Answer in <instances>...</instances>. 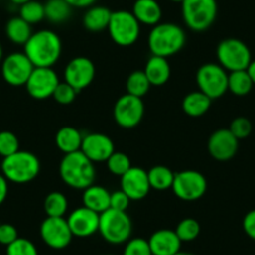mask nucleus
Here are the masks:
<instances>
[{
	"instance_id": "42",
	"label": "nucleus",
	"mask_w": 255,
	"mask_h": 255,
	"mask_svg": "<svg viewBox=\"0 0 255 255\" xmlns=\"http://www.w3.org/2000/svg\"><path fill=\"white\" fill-rule=\"evenodd\" d=\"M18 238V230L13 224H8V223L0 224V244L8 247L11 243L15 242Z\"/></svg>"
},
{
	"instance_id": "50",
	"label": "nucleus",
	"mask_w": 255,
	"mask_h": 255,
	"mask_svg": "<svg viewBox=\"0 0 255 255\" xmlns=\"http://www.w3.org/2000/svg\"><path fill=\"white\" fill-rule=\"evenodd\" d=\"M170 1H173V3H183L184 0H170Z\"/></svg>"
},
{
	"instance_id": "34",
	"label": "nucleus",
	"mask_w": 255,
	"mask_h": 255,
	"mask_svg": "<svg viewBox=\"0 0 255 255\" xmlns=\"http://www.w3.org/2000/svg\"><path fill=\"white\" fill-rule=\"evenodd\" d=\"M19 16L24 19L26 23L30 24V25L40 23L43 19H45L44 4H41L40 1H36V0H30V1L20 6Z\"/></svg>"
},
{
	"instance_id": "13",
	"label": "nucleus",
	"mask_w": 255,
	"mask_h": 255,
	"mask_svg": "<svg viewBox=\"0 0 255 255\" xmlns=\"http://www.w3.org/2000/svg\"><path fill=\"white\" fill-rule=\"evenodd\" d=\"M34 65L25 53H11L1 61V75L9 85H25L34 70Z\"/></svg>"
},
{
	"instance_id": "35",
	"label": "nucleus",
	"mask_w": 255,
	"mask_h": 255,
	"mask_svg": "<svg viewBox=\"0 0 255 255\" xmlns=\"http://www.w3.org/2000/svg\"><path fill=\"white\" fill-rule=\"evenodd\" d=\"M107 166L108 170L113 175L122 178L133 165H131L130 159H129L127 154L122 153V151H114L107 160Z\"/></svg>"
},
{
	"instance_id": "23",
	"label": "nucleus",
	"mask_w": 255,
	"mask_h": 255,
	"mask_svg": "<svg viewBox=\"0 0 255 255\" xmlns=\"http://www.w3.org/2000/svg\"><path fill=\"white\" fill-rule=\"evenodd\" d=\"M131 13L139 23L149 26L160 23L163 16L161 6L156 0H135Z\"/></svg>"
},
{
	"instance_id": "37",
	"label": "nucleus",
	"mask_w": 255,
	"mask_h": 255,
	"mask_svg": "<svg viewBox=\"0 0 255 255\" xmlns=\"http://www.w3.org/2000/svg\"><path fill=\"white\" fill-rule=\"evenodd\" d=\"M19 150H20V143L18 136L9 130L0 131V155L6 158Z\"/></svg>"
},
{
	"instance_id": "7",
	"label": "nucleus",
	"mask_w": 255,
	"mask_h": 255,
	"mask_svg": "<svg viewBox=\"0 0 255 255\" xmlns=\"http://www.w3.org/2000/svg\"><path fill=\"white\" fill-rule=\"evenodd\" d=\"M218 64L227 72L247 70L252 63V53L244 41L237 38H227L217 46Z\"/></svg>"
},
{
	"instance_id": "6",
	"label": "nucleus",
	"mask_w": 255,
	"mask_h": 255,
	"mask_svg": "<svg viewBox=\"0 0 255 255\" xmlns=\"http://www.w3.org/2000/svg\"><path fill=\"white\" fill-rule=\"evenodd\" d=\"M181 15L190 30H208L218 16L217 0H184L181 3Z\"/></svg>"
},
{
	"instance_id": "17",
	"label": "nucleus",
	"mask_w": 255,
	"mask_h": 255,
	"mask_svg": "<svg viewBox=\"0 0 255 255\" xmlns=\"http://www.w3.org/2000/svg\"><path fill=\"white\" fill-rule=\"evenodd\" d=\"M80 151L93 163H107L115 151L112 138L102 133H90L83 136Z\"/></svg>"
},
{
	"instance_id": "3",
	"label": "nucleus",
	"mask_w": 255,
	"mask_h": 255,
	"mask_svg": "<svg viewBox=\"0 0 255 255\" xmlns=\"http://www.w3.org/2000/svg\"><path fill=\"white\" fill-rule=\"evenodd\" d=\"M185 43V31L174 23H159L149 33L148 46L151 55L168 59L179 53Z\"/></svg>"
},
{
	"instance_id": "49",
	"label": "nucleus",
	"mask_w": 255,
	"mask_h": 255,
	"mask_svg": "<svg viewBox=\"0 0 255 255\" xmlns=\"http://www.w3.org/2000/svg\"><path fill=\"white\" fill-rule=\"evenodd\" d=\"M3 61V48H1V44H0V63Z\"/></svg>"
},
{
	"instance_id": "11",
	"label": "nucleus",
	"mask_w": 255,
	"mask_h": 255,
	"mask_svg": "<svg viewBox=\"0 0 255 255\" xmlns=\"http://www.w3.org/2000/svg\"><path fill=\"white\" fill-rule=\"evenodd\" d=\"M144 102L141 98L124 94L117 100L113 109V117L115 123L124 129H133L143 120Z\"/></svg>"
},
{
	"instance_id": "43",
	"label": "nucleus",
	"mask_w": 255,
	"mask_h": 255,
	"mask_svg": "<svg viewBox=\"0 0 255 255\" xmlns=\"http://www.w3.org/2000/svg\"><path fill=\"white\" fill-rule=\"evenodd\" d=\"M243 230L250 239L255 240V209L248 212L243 218Z\"/></svg>"
},
{
	"instance_id": "41",
	"label": "nucleus",
	"mask_w": 255,
	"mask_h": 255,
	"mask_svg": "<svg viewBox=\"0 0 255 255\" xmlns=\"http://www.w3.org/2000/svg\"><path fill=\"white\" fill-rule=\"evenodd\" d=\"M130 202L131 200L129 199V197L125 194L122 189L113 191L112 194H110V208L112 209L119 210V212H127Z\"/></svg>"
},
{
	"instance_id": "47",
	"label": "nucleus",
	"mask_w": 255,
	"mask_h": 255,
	"mask_svg": "<svg viewBox=\"0 0 255 255\" xmlns=\"http://www.w3.org/2000/svg\"><path fill=\"white\" fill-rule=\"evenodd\" d=\"M10 1L13 4H15V5L21 6V5H23V4H25V3H28V1H30V0H10Z\"/></svg>"
},
{
	"instance_id": "2",
	"label": "nucleus",
	"mask_w": 255,
	"mask_h": 255,
	"mask_svg": "<svg viewBox=\"0 0 255 255\" xmlns=\"http://www.w3.org/2000/svg\"><path fill=\"white\" fill-rule=\"evenodd\" d=\"M59 174L68 186L78 190H84L93 185L97 176L94 163L80 150L64 155L59 165Z\"/></svg>"
},
{
	"instance_id": "8",
	"label": "nucleus",
	"mask_w": 255,
	"mask_h": 255,
	"mask_svg": "<svg viewBox=\"0 0 255 255\" xmlns=\"http://www.w3.org/2000/svg\"><path fill=\"white\" fill-rule=\"evenodd\" d=\"M140 25L131 11L117 10L112 13L108 31L115 44L130 46L135 44L140 36Z\"/></svg>"
},
{
	"instance_id": "20",
	"label": "nucleus",
	"mask_w": 255,
	"mask_h": 255,
	"mask_svg": "<svg viewBox=\"0 0 255 255\" xmlns=\"http://www.w3.org/2000/svg\"><path fill=\"white\" fill-rule=\"evenodd\" d=\"M153 255H175L181 250V240L175 230L159 229L148 239Z\"/></svg>"
},
{
	"instance_id": "36",
	"label": "nucleus",
	"mask_w": 255,
	"mask_h": 255,
	"mask_svg": "<svg viewBox=\"0 0 255 255\" xmlns=\"http://www.w3.org/2000/svg\"><path fill=\"white\" fill-rule=\"evenodd\" d=\"M6 255H39V252L31 240L19 237L6 247Z\"/></svg>"
},
{
	"instance_id": "12",
	"label": "nucleus",
	"mask_w": 255,
	"mask_h": 255,
	"mask_svg": "<svg viewBox=\"0 0 255 255\" xmlns=\"http://www.w3.org/2000/svg\"><path fill=\"white\" fill-rule=\"evenodd\" d=\"M40 238L44 244L54 250H63L70 245L73 233L67 218L46 217L40 225Z\"/></svg>"
},
{
	"instance_id": "1",
	"label": "nucleus",
	"mask_w": 255,
	"mask_h": 255,
	"mask_svg": "<svg viewBox=\"0 0 255 255\" xmlns=\"http://www.w3.org/2000/svg\"><path fill=\"white\" fill-rule=\"evenodd\" d=\"M63 44L56 33L39 30L24 45V53L35 68H53L60 59Z\"/></svg>"
},
{
	"instance_id": "19",
	"label": "nucleus",
	"mask_w": 255,
	"mask_h": 255,
	"mask_svg": "<svg viewBox=\"0 0 255 255\" xmlns=\"http://www.w3.org/2000/svg\"><path fill=\"white\" fill-rule=\"evenodd\" d=\"M100 214L88 209L84 205L73 210L67 218L73 237L89 238L99 230Z\"/></svg>"
},
{
	"instance_id": "44",
	"label": "nucleus",
	"mask_w": 255,
	"mask_h": 255,
	"mask_svg": "<svg viewBox=\"0 0 255 255\" xmlns=\"http://www.w3.org/2000/svg\"><path fill=\"white\" fill-rule=\"evenodd\" d=\"M9 181L3 174H0V205L5 202L6 197L9 193Z\"/></svg>"
},
{
	"instance_id": "31",
	"label": "nucleus",
	"mask_w": 255,
	"mask_h": 255,
	"mask_svg": "<svg viewBox=\"0 0 255 255\" xmlns=\"http://www.w3.org/2000/svg\"><path fill=\"white\" fill-rule=\"evenodd\" d=\"M253 80L247 70H237L228 74V90L237 97H244L252 92Z\"/></svg>"
},
{
	"instance_id": "16",
	"label": "nucleus",
	"mask_w": 255,
	"mask_h": 255,
	"mask_svg": "<svg viewBox=\"0 0 255 255\" xmlns=\"http://www.w3.org/2000/svg\"><path fill=\"white\" fill-rule=\"evenodd\" d=\"M239 149V140L232 131L224 128L218 129L210 135L208 140V151L210 156L218 161H228L234 158Z\"/></svg>"
},
{
	"instance_id": "21",
	"label": "nucleus",
	"mask_w": 255,
	"mask_h": 255,
	"mask_svg": "<svg viewBox=\"0 0 255 255\" xmlns=\"http://www.w3.org/2000/svg\"><path fill=\"white\" fill-rule=\"evenodd\" d=\"M110 194L112 193L107 188L93 184L83 190V205L98 214H102L110 208Z\"/></svg>"
},
{
	"instance_id": "51",
	"label": "nucleus",
	"mask_w": 255,
	"mask_h": 255,
	"mask_svg": "<svg viewBox=\"0 0 255 255\" xmlns=\"http://www.w3.org/2000/svg\"><path fill=\"white\" fill-rule=\"evenodd\" d=\"M105 255H114V254H105Z\"/></svg>"
},
{
	"instance_id": "32",
	"label": "nucleus",
	"mask_w": 255,
	"mask_h": 255,
	"mask_svg": "<svg viewBox=\"0 0 255 255\" xmlns=\"http://www.w3.org/2000/svg\"><path fill=\"white\" fill-rule=\"evenodd\" d=\"M150 87L151 84L148 80V78H146L144 70H136V72L131 73L128 77L127 84H125L128 94L138 98L145 97L149 93V90H150Z\"/></svg>"
},
{
	"instance_id": "25",
	"label": "nucleus",
	"mask_w": 255,
	"mask_h": 255,
	"mask_svg": "<svg viewBox=\"0 0 255 255\" xmlns=\"http://www.w3.org/2000/svg\"><path fill=\"white\" fill-rule=\"evenodd\" d=\"M83 135L77 128L63 127L58 130L55 135V144L64 154H70L79 151L82 148Z\"/></svg>"
},
{
	"instance_id": "18",
	"label": "nucleus",
	"mask_w": 255,
	"mask_h": 255,
	"mask_svg": "<svg viewBox=\"0 0 255 255\" xmlns=\"http://www.w3.org/2000/svg\"><path fill=\"white\" fill-rule=\"evenodd\" d=\"M120 188L130 200L144 199L151 190L148 171L140 166H131L120 178Z\"/></svg>"
},
{
	"instance_id": "33",
	"label": "nucleus",
	"mask_w": 255,
	"mask_h": 255,
	"mask_svg": "<svg viewBox=\"0 0 255 255\" xmlns=\"http://www.w3.org/2000/svg\"><path fill=\"white\" fill-rule=\"evenodd\" d=\"M175 233L181 243H189L197 239L200 234V224L194 218H185L180 220L175 228Z\"/></svg>"
},
{
	"instance_id": "48",
	"label": "nucleus",
	"mask_w": 255,
	"mask_h": 255,
	"mask_svg": "<svg viewBox=\"0 0 255 255\" xmlns=\"http://www.w3.org/2000/svg\"><path fill=\"white\" fill-rule=\"evenodd\" d=\"M175 255H194V254H193V253H189V252H181L180 250V252L176 253Z\"/></svg>"
},
{
	"instance_id": "30",
	"label": "nucleus",
	"mask_w": 255,
	"mask_h": 255,
	"mask_svg": "<svg viewBox=\"0 0 255 255\" xmlns=\"http://www.w3.org/2000/svg\"><path fill=\"white\" fill-rule=\"evenodd\" d=\"M72 6L65 0H48L44 4L45 19L54 24H60L67 21L72 15Z\"/></svg>"
},
{
	"instance_id": "14",
	"label": "nucleus",
	"mask_w": 255,
	"mask_h": 255,
	"mask_svg": "<svg viewBox=\"0 0 255 255\" xmlns=\"http://www.w3.org/2000/svg\"><path fill=\"white\" fill-rule=\"evenodd\" d=\"M59 83L60 80L53 68H34L25 88L33 99L45 100L53 97Z\"/></svg>"
},
{
	"instance_id": "46",
	"label": "nucleus",
	"mask_w": 255,
	"mask_h": 255,
	"mask_svg": "<svg viewBox=\"0 0 255 255\" xmlns=\"http://www.w3.org/2000/svg\"><path fill=\"white\" fill-rule=\"evenodd\" d=\"M248 74H249L250 79L253 80V84L255 85V60H252V63L249 64V67L247 69Z\"/></svg>"
},
{
	"instance_id": "45",
	"label": "nucleus",
	"mask_w": 255,
	"mask_h": 255,
	"mask_svg": "<svg viewBox=\"0 0 255 255\" xmlns=\"http://www.w3.org/2000/svg\"><path fill=\"white\" fill-rule=\"evenodd\" d=\"M72 8H90L97 0H65Z\"/></svg>"
},
{
	"instance_id": "29",
	"label": "nucleus",
	"mask_w": 255,
	"mask_h": 255,
	"mask_svg": "<svg viewBox=\"0 0 255 255\" xmlns=\"http://www.w3.org/2000/svg\"><path fill=\"white\" fill-rule=\"evenodd\" d=\"M69 208L67 197L60 191H51L44 199V212L46 217L63 218L65 217Z\"/></svg>"
},
{
	"instance_id": "39",
	"label": "nucleus",
	"mask_w": 255,
	"mask_h": 255,
	"mask_svg": "<svg viewBox=\"0 0 255 255\" xmlns=\"http://www.w3.org/2000/svg\"><path fill=\"white\" fill-rule=\"evenodd\" d=\"M228 129L232 131V134L238 140H242V139H247L252 134L253 125L248 118L238 117L230 123V127Z\"/></svg>"
},
{
	"instance_id": "22",
	"label": "nucleus",
	"mask_w": 255,
	"mask_h": 255,
	"mask_svg": "<svg viewBox=\"0 0 255 255\" xmlns=\"http://www.w3.org/2000/svg\"><path fill=\"white\" fill-rule=\"evenodd\" d=\"M146 78L154 87H161L170 79L171 69L168 59L163 56L151 55L144 68Z\"/></svg>"
},
{
	"instance_id": "27",
	"label": "nucleus",
	"mask_w": 255,
	"mask_h": 255,
	"mask_svg": "<svg viewBox=\"0 0 255 255\" xmlns=\"http://www.w3.org/2000/svg\"><path fill=\"white\" fill-rule=\"evenodd\" d=\"M5 33L9 40L14 44H18V45H25L26 41L33 35L31 25L26 23L24 19H21L20 16L11 18L6 23Z\"/></svg>"
},
{
	"instance_id": "28",
	"label": "nucleus",
	"mask_w": 255,
	"mask_h": 255,
	"mask_svg": "<svg viewBox=\"0 0 255 255\" xmlns=\"http://www.w3.org/2000/svg\"><path fill=\"white\" fill-rule=\"evenodd\" d=\"M175 173L165 165H155L148 171V179L150 188L154 190L164 191L171 189Z\"/></svg>"
},
{
	"instance_id": "10",
	"label": "nucleus",
	"mask_w": 255,
	"mask_h": 255,
	"mask_svg": "<svg viewBox=\"0 0 255 255\" xmlns=\"http://www.w3.org/2000/svg\"><path fill=\"white\" fill-rule=\"evenodd\" d=\"M197 84L202 93L212 100L219 99L228 92V72L219 64L208 63L197 72Z\"/></svg>"
},
{
	"instance_id": "38",
	"label": "nucleus",
	"mask_w": 255,
	"mask_h": 255,
	"mask_svg": "<svg viewBox=\"0 0 255 255\" xmlns=\"http://www.w3.org/2000/svg\"><path fill=\"white\" fill-rule=\"evenodd\" d=\"M122 255H153L148 240L144 238H130L124 245Z\"/></svg>"
},
{
	"instance_id": "15",
	"label": "nucleus",
	"mask_w": 255,
	"mask_h": 255,
	"mask_svg": "<svg viewBox=\"0 0 255 255\" xmlns=\"http://www.w3.org/2000/svg\"><path fill=\"white\" fill-rule=\"evenodd\" d=\"M95 78V65L87 56L73 58L64 69V82L72 85L78 93L89 87Z\"/></svg>"
},
{
	"instance_id": "9",
	"label": "nucleus",
	"mask_w": 255,
	"mask_h": 255,
	"mask_svg": "<svg viewBox=\"0 0 255 255\" xmlns=\"http://www.w3.org/2000/svg\"><path fill=\"white\" fill-rule=\"evenodd\" d=\"M171 190L178 199L184 202H195L205 195L208 181L199 171L183 170L175 173Z\"/></svg>"
},
{
	"instance_id": "5",
	"label": "nucleus",
	"mask_w": 255,
	"mask_h": 255,
	"mask_svg": "<svg viewBox=\"0 0 255 255\" xmlns=\"http://www.w3.org/2000/svg\"><path fill=\"white\" fill-rule=\"evenodd\" d=\"M98 233L109 244H125L131 238L133 223L127 212H119L109 208L100 214Z\"/></svg>"
},
{
	"instance_id": "26",
	"label": "nucleus",
	"mask_w": 255,
	"mask_h": 255,
	"mask_svg": "<svg viewBox=\"0 0 255 255\" xmlns=\"http://www.w3.org/2000/svg\"><path fill=\"white\" fill-rule=\"evenodd\" d=\"M212 102L213 100L208 95L198 90V92L189 93L184 97L181 108H183V112L189 117L199 118L210 109Z\"/></svg>"
},
{
	"instance_id": "40",
	"label": "nucleus",
	"mask_w": 255,
	"mask_h": 255,
	"mask_svg": "<svg viewBox=\"0 0 255 255\" xmlns=\"http://www.w3.org/2000/svg\"><path fill=\"white\" fill-rule=\"evenodd\" d=\"M78 92L72 87V85L68 84L67 82L59 83V85L56 87L55 92H54L53 98L56 103L61 105H68L72 104L73 102L77 98Z\"/></svg>"
},
{
	"instance_id": "4",
	"label": "nucleus",
	"mask_w": 255,
	"mask_h": 255,
	"mask_svg": "<svg viewBox=\"0 0 255 255\" xmlns=\"http://www.w3.org/2000/svg\"><path fill=\"white\" fill-rule=\"evenodd\" d=\"M40 160L30 151L19 150L3 158L1 174L8 181L15 184H26L38 178L40 173Z\"/></svg>"
},
{
	"instance_id": "24",
	"label": "nucleus",
	"mask_w": 255,
	"mask_h": 255,
	"mask_svg": "<svg viewBox=\"0 0 255 255\" xmlns=\"http://www.w3.org/2000/svg\"><path fill=\"white\" fill-rule=\"evenodd\" d=\"M112 13L107 6L102 5H93L90 6L84 14L83 18V25L87 30L93 31V33H99V31L108 29Z\"/></svg>"
}]
</instances>
